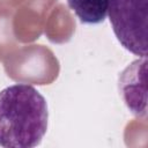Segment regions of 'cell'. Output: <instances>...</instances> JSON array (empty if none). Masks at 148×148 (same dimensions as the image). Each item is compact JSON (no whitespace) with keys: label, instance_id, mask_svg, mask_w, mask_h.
I'll list each match as a JSON object with an SVG mask.
<instances>
[{"label":"cell","instance_id":"6da1fadb","mask_svg":"<svg viewBox=\"0 0 148 148\" xmlns=\"http://www.w3.org/2000/svg\"><path fill=\"white\" fill-rule=\"evenodd\" d=\"M49 121L47 103L32 86L17 83L0 91V146L32 148L38 146Z\"/></svg>","mask_w":148,"mask_h":148},{"label":"cell","instance_id":"7a4b0ae2","mask_svg":"<svg viewBox=\"0 0 148 148\" xmlns=\"http://www.w3.org/2000/svg\"><path fill=\"white\" fill-rule=\"evenodd\" d=\"M148 0H109L108 15L112 30L131 53L147 57Z\"/></svg>","mask_w":148,"mask_h":148},{"label":"cell","instance_id":"3957f363","mask_svg":"<svg viewBox=\"0 0 148 148\" xmlns=\"http://www.w3.org/2000/svg\"><path fill=\"white\" fill-rule=\"evenodd\" d=\"M147 57L130 64L119 75V94L128 110L139 118L147 114V89H146Z\"/></svg>","mask_w":148,"mask_h":148},{"label":"cell","instance_id":"277c9868","mask_svg":"<svg viewBox=\"0 0 148 148\" xmlns=\"http://www.w3.org/2000/svg\"><path fill=\"white\" fill-rule=\"evenodd\" d=\"M67 5L83 24H99L108 16L109 0H67Z\"/></svg>","mask_w":148,"mask_h":148}]
</instances>
